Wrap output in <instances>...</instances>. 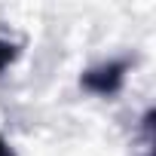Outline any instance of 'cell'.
<instances>
[{"instance_id": "3957f363", "label": "cell", "mask_w": 156, "mask_h": 156, "mask_svg": "<svg viewBox=\"0 0 156 156\" xmlns=\"http://www.w3.org/2000/svg\"><path fill=\"white\" fill-rule=\"evenodd\" d=\"M0 156H16V150L6 144V138H3V135H0Z\"/></svg>"}, {"instance_id": "6da1fadb", "label": "cell", "mask_w": 156, "mask_h": 156, "mask_svg": "<svg viewBox=\"0 0 156 156\" xmlns=\"http://www.w3.org/2000/svg\"><path fill=\"white\" fill-rule=\"evenodd\" d=\"M132 67V61L129 58H116V61H104V64H98V67H89V70H83V76H80V83H83V89H89V92H95V95H116L119 89H122V83H126V70Z\"/></svg>"}, {"instance_id": "7a4b0ae2", "label": "cell", "mask_w": 156, "mask_h": 156, "mask_svg": "<svg viewBox=\"0 0 156 156\" xmlns=\"http://www.w3.org/2000/svg\"><path fill=\"white\" fill-rule=\"evenodd\" d=\"M22 55V46L19 43H9V40H0V73H3L9 64H16Z\"/></svg>"}]
</instances>
